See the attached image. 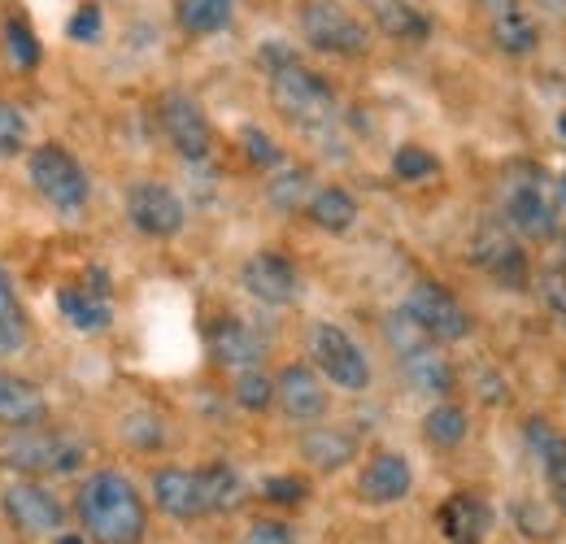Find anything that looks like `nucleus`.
I'll return each mask as SVG.
<instances>
[{
    "mask_svg": "<svg viewBox=\"0 0 566 544\" xmlns=\"http://www.w3.org/2000/svg\"><path fill=\"white\" fill-rule=\"evenodd\" d=\"M78 523L96 544H140L148 532L140 488L123 471H96L78 488Z\"/></svg>",
    "mask_w": 566,
    "mask_h": 544,
    "instance_id": "1",
    "label": "nucleus"
},
{
    "mask_svg": "<svg viewBox=\"0 0 566 544\" xmlns=\"http://www.w3.org/2000/svg\"><path fill=\"white\" fill-rule=\"evenodd\" d=\"M271 101H275V109H280L283 118L292 127H301V132H323L340 114L332 83L323 74H314L310 66H301V62H292V66L271 74Z\"/></svg>",
    "mask_w": 566,
    "mask_h": 544,
    "instance_id": "2",
    "label": "nucleus"
},
{
    "mask_svg": "<svg viewBox=\"0 0 566 544\" xmlns=\"http://www.w3.org/2000/svg\"><path fill=\"white\" fill-rule=\"evenodd\" d=\"M384 336H388L397 362H401V375H406L415 388H423V393H449V388H453V366H449V357L440 353V344L431 341L406 310L388 314Z\"/></svg>",
    "mask_w": 566,
    "mask_h": 544,
    "instance_id": "3",
    "label": "nucleus"
},
{
    "mask_svg": "<svg viewBox=\"0 0 566 544\" xmlns=\"http://www.w3.org/2000/svg\"><path fill=\"white\" fill-rule=\"evenodd\" d=\"M558 192L554 184L536 170V166H523L510 175L505 184V222L514 236H527V240H549L558 231Z\"/></svg>",
    "mask_w": 566,
    "mask_h": 544,
    "instance_id": "4",
    "label": "nucleus"
},
{
    "mask_svg": "<svg viewBox=\"0 0 566 544\" xmlns=\"http://www.w3.org/2000/svg\"><path fill=\"white\" fill-rule=\"evenodd\" d=\"M0 462L27 475H71L83 462V444L62 436V431H44V427H27L0 440Z\"/></svg>",
    "mask_w": 566,
    "mask_h": 544,
    "instance_id": "5",
    "label": "nucleus"
},
{
    "mask_svg": "<svg viewBox=\"0 0 566 544\" xmlns=\"http://www.w3.org/2000/svg\"><path fill=\"white\" fill-rule=\"evenodd\" d=\"M301 35L310 40V49L332 53V57H361L370 49L366 22L349 13L340 0H310L301 9Z\"/></svg>",
    "mask_w": 566,
    "mask_h": 544,
    "instance_id": "6",
    "label": "nucleus"
},
{
    "mask_svg": "<svg viewBox=\"0 0 566 544\" xmlns=\"http://www.w3.org/2000/svg\"><path fill=\"white\" fill-rule=\"evenodd\" d=\"M27 175H31L35 192L53 205L57 213H78L87 205V175H83L78 157H74L71 148H62V144H40L31 153Z\"/></svg>",
    "mask_w": 566,
    "mask_h": 544,
    "instance_id": "7",
    "label": "nucleus"
},
{
    "mask_svg": "<svg viewBox=\"0 0 566 544\" xmlns=\"http://www.w3.org/2000/svg\"><path fill=\"white\" fill-rule=\"evenodd\" d=\"M310 357H314V370L323 379H332L336 388H345V393H366L370 388V362L357 348L354 336H345L340 327L318 323L310 332Z\"/></svg>",
    "mask_w": 566,
    "mask_h": 544,
    "instance_id": "8",
    "label": "nucleus"
},
{
    "mask_svg": "<svg viewBox=\"0 0 566 544\" xmlns=\"http://www.w3.org/2000/svg\"><path fill=\"white\" fill-rule=\"evenodd\" d=\"M401 310H406L436 344H458L471 336V314L462 310V301H458L453 292H444L440 283H431V279H419V283L410 287V296H406Z\"/></svg>",
    "mask_w": 566,
    "mask_h": 544,
    "instance_id": "9",
    "label": "nucleus"
},
{
    "mask_svg": "<svg viewBox=\"0 0 566 544\" xmlns=\"http://www.w3.org/2000/svg\"><path fill=\"white\" fill-rule=\"evenodd\" d=\"M0 510H4V523L22 536H53L62 532V505L49 488L31 483V479H18L0 492Z\"/></svg>",
    "mask_w": 566,
    "mask_h": 544,
    "instance_id": "10",
    "label": "nucleus"
},
{
    "mask_svg": "<svg viewBox=\"0 0 566 544\" xmlns=\"http://www.w3.org/2000/svg\"><path fill=\"white\" fill-rule=\"evenodd\" d=\"M157 118H161V132H166L170 148H175L179 157H188V161H201V157H210V148H213L210 118H206V109H201L192 96H184V92H170V96L161 101Z\"/></svg>",
    "mask_w": 566,
    "mask_h": 544,
    "instance_id": "11",
    "label": "nucleus"
},
{
    "mask_svg": "<svg viewBox=\"0 0 566 544\" xmlns=\"http://www.w3.org/2000/svg\"><path fill=\"white\" fill-rule=\"evenodd\" d=\"M471 258H475L480 271L493 274L501 287H527V253L518 249V240L505 222H484L475 231Z\"/></svg>",
    "mask_w": 566,
    "mask_h": 544,
    "instance_id": "12",
    "label": "nucleus"
},
{
    "mask_svg": "<svg viewBox=\"0 0 566 544\" xmlns=\"http://www.w3.org/2000/svg\"><path fill=\"white\" fill-rule=\"evenodd\" d=\"M127 218L136 222V231L153 236V240H170L184 231L188 222V209L184 201L166 188V184H136L127 192Z\"/></svg>",
    "mask_w": 566,
    "mask_h": 544,
    "instance_id": "13",
    "label": "nucleus"
},
{
    "mask_svg": "<svg viewBox=\"0 0 566 544\" xmlns=\"http://www.w3.org/2000/svg\"><path fill=\"white\" fill-rule=\"evenodd\" d=\"M275 401L292 422H318L327 414V384L314 366L292 362L275 375Z\"/></svg>",
    "mask_w": 566,
    "mask_h": 544,
    "instance_id": "14",
    "label": "nucleus"
},
{
    "mask_svg": "<svg viewBox=\"0 0 566 544\" xmlns=\"http://www.w3.org/2000/svg\"><path fill=\"white\" fill-rule=\"evenodd\" d=\"M101 279H105V274H92V279H83V283L57 287V310H62V318L71 323L74 332H83V336H96V332H105V327L114 323L109 287H105Z\"/></svg>",
    "mask_w": 566,
    "mask_h": 544,
    "instance_id": "15",
    "label": "nucleus"
},
{
    "mask_svg": "<svg viewBox=\"0 0 566 544\" xmlns=\"http://www.w3.org/2000/svg\"><path fill=\"white\" fill-rule=\"evenodd\" d=\"M240 283L249 296H258L262 305H287L301 292V274L283 253H253L240 266Z\"/></svg>",
    "mask_w": 566,
    "mask_h": 544,
    "instance_id": "16",
    "label": "nucleus"
},
{
    "mask_svg": "<svg viewBox=\"0 0 566 544\" xmlns=\"http://www.w3.org/2000/svg\"><path fill=\"white\" fill-rule=\"evenodd\" d=\"M153 501L161 514L170 519H206V488H201V471H188V467H161L153 471Z\"/></svg>",
    "mask_w": 566,
    "mask_h": 544,
    "instance_id": "17",
    "label": "nucleus"
},
{
    "mask_svg": "<svg viewBox=\"0 0 566 544\" xmlns=\"http://www.w3.org/2000/svg\"><path fill=\"white\" fill-rule=\"evenodd\" d=\"M410 488H415V471H410V462H406L401 453H392V449L375 453V458L361 467V475H357V496L370 501V505H397V501L410 496Z\"/></svg>",
    "mask_w": 566,
    "mask_h": 544,
    "instance_id": "18",
    "label": "nucleus"
},
{
    "mask_svg": "<svg viewBox=\"0 0 566 544\" xmlns=\"http://www.w3.org/2000/svg\"><path fill=\"white\" fill-rule=\"evenodd\" d=\"M436 523H440L449 544H480L493 527V505L484 496H475V492H453L436 510Z\"/></svg>",
    "mask_w": 566,
    "mask_h": 544,
    "instance_id": "19",
    "label": "nucleus"
},
{
    "mask_svg": "<svg viewBox=\"0 0 566 544\" xmlns=\"http://www.w3.org/2000/svg\"><path fill=\"white\" fill-rule=\"evenodd\" d=\"M44 422H49V397L22 375H0V427L27 431Z\"/></svg>",
    "mask_w": 566,
    "mask_h": 544,
    "instance_id": "20",
    "label": "nucleus"
},
{
    "mask_svg": "<svg viewBox=\"0 0 566 544\" xmlns=\"http://www.w3.org/2000/svg\"><path fill=\"white\" fill-rule=\"evenodd\" d=\"M210 348H213V362L227 366V370H253L262 362V341L240 323V318H218L210 327Z\"/></svg>",
    "mask_w": 566,
    "mask_h": 544,
    "instance_id": "21",
    "label": "nucleus"
},
{
    "mask_svg": "<svg viewBox=\"0 0 566 544\" xmlns=\"http://www.w3.org/2000/svg\"><path fill=\"white\" fill-rule=\"evenodd\" d=\"M493 44L510 57H532L541 49V27L536 18L518 4V9H505V13H493Z\"/></svg>",
    "mask_w": 566,
    "mask_h": 544,
    "instance_id": "22",
    "label": "nucleus"
},
{
    "mask_svg": "<svg viewBox=\"0 0 566 544\" xmlns=\"http://www.w3.org/2000/svg\"><path fill=\"white\" fill-rule=\"evenodd\" d=\"M523 440L527 453L536 458V467L545 471V479H558L566 471V431L554 427L549 418H527L523 422Z\"/></svg>",
    "mask_w": 566,
    "mask_h": 544,
    "instance_id": "23",
    "label": "nucleus"
},
{
    "mask_svg": "<svg viewBox=\"0 0 566 544\" xmlns=\"http://www.w3.org/2000/svg\"><path fill=\"white\" fill-rule=\"evenodd\" d=\"M375 4V22L384 35L392 40H410V44H423L431 35V18L423 9H415L410 0H370Z\"/></svg>",
    "mask_w": 566,
    "mask_h": 544,
    "instance_id": "24",
    "label": "nucleus"
},
{
    "mask_svg": "<svg viewBox=\"0 0 566 544\" xmlns=\"http://www.w3.org/2000/svg\"><path fill=\"white\" fill-rule=\"evenodd\" d=\"M27 341H31L27 310H22L18 292H13V279H9V271L0 266V357L22 353V348H27Z\"/></svg>",
    "mask_w": 566,
    "mask_h": 544,
    "instance_id": "25",
    "label": "nucleus"
},
{
    "mask_svg": "<svg viewBox=\"0 0 566 544\" xmlns=\"http://www.w3.org/2000/svg\"><path fill=\"white\" fill-rule=\"evenodd\" d=\"M175 18L188 35H218L235 18V0H179Z\"/></svg>",
    "mask_w": 566,
    "mask_h": 544,
    "instance_id": "26",
    "label": "nucleus"
},
{
    "mask_svg": "<svg viewBox=\"0 0 566 544\" xmlns=\"http://www.w3.org/2000/svg\"><path fill=\"white\" fill-rule=\"evenodd\" d=\"M305 213H310L323 231L340 236V231H349V227L357 222V201L345 192V188H318V192L305 201Z\"/></svg>",
    "mask_w": 566,
    "mask_h": 544,
    "instance_id": "27",
    "label": "nucleus"
},
{
    "mask_svg": "<svg viewBox=\"0 0 566 544\" xmlns=\"http://www.w3.org/2000/svg\"><path fill=\"white\" fill-rule=\"evenodd\" d=\"M0 40H4V57L18 70H35L44 62V49H40V35L31 31L27 13H4L0 22Z\"/></svg>",
    "mask_w": 566,
    "mask_h": 544,
    "instance_id": "28",
    "label": "nucleus"
},
{
    "mask_svg": "<svg viewBox=\"0 0 566 544\" xmlns=\"http://www.w3.org/2000/svg\"><path fill=\"white\" fill-rule=\"evenodd\" d=\"M201 488H206V510L210 514H231L244 501V479L235 475L227 462L201 467Z\"/></svg>",
    "mask_w": 566,
    "mask_h": 544,
    "instance_id": "29",
    "label": "nucleus"
},
{
    "mask_svg": "<svg viewBox=\"0 0 566 544\" xmlns=\"http://www.w3.org/2000/svg\"><path fill=\"white\" fill-rule=\"evenodd\" d=\"M305 458H310L318 471H340V467L354 458V436L332 431V427H318V431L305 436Z\"/></svg>",
    "mask_w": 566,
    "mask_h": 544,
    "instance_id": "30",
    "label": "nucleus"
},
{
    "mask_svg": "<svg viewBox=\"0 0 566 544\" xmlns=\"http://www.w3.org/2000/svg\"><path fill=\"white\" fill-rule=\"evenodd\" d=\"M423 436L436 449H458L467 440V414L458 406H436L423 418Z\"/></svg>",
    "mask_w": 566,
    "mask_h": 544,
    "instance_id": "31",
    "label": "nucleus"
},
{
    "mask_svg": "<svg viewBox=\"0 0 566 544\" xmlns=\"http://www.w3.org/2000/svg\"><path fill=\"white\" fill-rule=\"evenodd\" d=\"M266 197H271V205H275V209H283V213H292V209H305V201H310V170H301V166H292V170H280V175L271 179Z\"/></svg>",
    "mask_w": 566,
    "mask_h": 544,
    "instance_id": "32",
    "label": "nucleus"
},
{
    "mask_svg": "<svg viewBox=\"0 0 566 544\" xmlns=\"http://www.w3.org/2000/svg\"><path fill=\"white\" fill-rule=\"evenodd\" d=\"M392 175L397 179H406V184H423L431 175H440V161L419 148V144H406V148H397V157H392Z\"/></svg>",
    "mask_w": 566,
    "mask_h": 544,
    "instance_id": "33",
    "label": "nucleus"
},
{
    "mask_svg": "<svg viewBox=\"0 0 566 544\" xmlns=\"http://www.w3.org/2000/svg\"><path fill=\"white\" fill-rule=\"evenodd\" d=\"M235 401L244 409H266L271 401H275V379H266L258 366L253 370H240V379H235Z\"/></svg>",
    "mask_w": 566,
    "mask_h": 544,
    "instance_id": "34",
    "label": "nucleus"
},
{
    "mask_svg": "<svg viewBox=\"0 0 566 544\" xmlns=\"http://www.w3.org/2000/svg\"><path fill=\"white\" fill-rule=\"evenodd\" d=\"M27 136H31L27 114H22L18 105L0 101V157H18V153L27 148Z\"/></svg>",
    "mask_w": 566,
    "mask_h": 544,
    "instance_id": "35",
    "label": "nucleus"
},
{
    "mask_svg": "<svg viewBox=\"0 0 566 544\" xmlns=\"http://www.w3.org/2000/svg\"><path fill=\"white\" fill-rule=\"evenodd\" d=\"M240 144H244L249 161H253V166H262V170H275V166L283 161L280 144L266 136V132H258V127H244V132H240Z\"/></svg>",
    "mask_w": 566,
    "mask_h": 544,
    "instance_id": "36",
    "label": "nucleus"
},
{
    "mask_svg": "<svg viewBox=\"0 0 566 544\" xmlns=\"http://www.w3.org/2000/svg\"><path fill=\"white\" fill-rule=\"evenodd\" d=\"M101 31H105L101 4H78V9L71 13V22H66V35H71L74 44H96Z\"/></svg>",
    "mask_w": 566,
    "mask_h": 544,
    "instance_id": "37",
    "label": "nucleus"
},
{
    "mask_svg": "<svg viewBox=\"0 0 566 544\" xmlns=\"http://www.w3.org/2000/svg\"><path fill=\"white\" fill-rule=\"evenodd\" d=\"M266 501H280V505H296V501H305L310 496V483L305 479H296V475H275V479H266Z\"/></svg>",
    "mask_w": 566,
    "mask_h": 544,
    "instance_id": "38",
    "label": "nucleus"
},
{
    "mask_svg": "<svg viewBox=\"0 0 566 544\" xmlns=\"http://www.w3.org/2000/svg\"><path fill=\"white\" fill-rule=\"evenodd\" d=\"M240 544H296V536H292V527L280 523V519H258V523L244 532Z\"/></svg>",
    "mask_w": 566,
    "mask_h": 544,
    "instance_id": "39",
    "label": "nucleus"
},
{
    "mask_svg": "<svg viewBox=\"0 0 566 544\" xmlns=\"http://www.w3.org/2000/svg\"><path fill=\"white\" fill-rule=\"evenodd\" d=\"M541 287H545V301H549V310H554V314H558V318L566 323V266H558V271L545 274V283H541Z\"/></svg>",
    "mask_w": 566,
    "mask_h": 544,
    "instance_id": "40",
    "label": "nucleus"
},
{
    "mask_svg": "<svg viewBox=\"0 0 566 544\" xmlns=\"http://www.w3.org/2000/svg\"><path fill=\"white\" fill-rule=\"evenodd\" d=\"M292 62H301L287 44H262L258 49V66L266 70V74H275V70H283V66H292Z\"/></svg>",
    "mask_w": 566,
    "mask_h": 544,
    "instance_id": "41",
    "label": "nucleus"
},
{
    "mask_svg": "<svg viewBox=\"0 0 566 544\" xmlns=\"http://www.w3.org/2000/svg\"><path fill=\"white\" fill-rule=\"evenodd\" d=\"M489 13H505V9H518V0H480Z\"/></svg>",
    "mask_w": 566,
    "mask_h": 544,
    "instance_id": "42",
    "label": "nucleus"
},
{
    "mask_svg": "<svg viewBox=\"0 0 566 544\" xmlns=\"http://www.w3.org/2000/svg\"><path fill=\"white\" fill-rule=\"evenodd\" d=\"M545 13H554V18H566V0H536Z\"/></svg>",
    "mask_w": 566,
    "mask_h": 544,
    "instance_id": "43",
    "label": "nucleus"
},
{
    "mask_svg": "<svg viewBox=\"0 0 566 544\" xmlns=\"http://www.w3.org/2000/svg\"><path fill=\"white\" fill-rule=\"evenodd\" d=\"M549 483H554V496H558V505L566 510V471L558 479H549Z\"/></svg>",
    "mask_w": 566,
    "mask_h": 544,
    "instance_id": "44",
    "label": "nucleus"
},
{
    "mask_svg": "<svg viewBox=\"0 0 566 544\" xmlns=\"http://www.w3.org/2000/svg\"><path fill=\"white\" fill-rule=\"evenodd\" d=\"M53 544H87L83 536H74V532H53Z\"/></svg>",
    "mask_w": 566,
    "mask_h": 544,
    "instance_id": "45",
    "label": "nucleus"
},
{
    "mask_svg": "<svg viewBox=\"0 0 566 544\" xmlns=\"http://www.w3.org/2000/svg\"><path fill=\"white\" fill-rule=\"evenodd\" d=\"M558 205H563V209H566V175H563V179H558Z\"/></svg>",
    "mask_w": 566,
    "mask_h": 544,
    "instance_id": "46",
    "label": "nucleus"
},
{
    "mask_svg": "<svg viewBox=\"0 0 566 544\" xmlns=\"http://www.w3.org/2000/svg\"><path fill=\"white\" fill-rule=\"evenodd\" d=\"M558 132H563V139H566V114L558 118Z\"/></svg>",
    "mask_w": 566,
    "mask_h": 544,
    "instance_id": "47",
    "label": "nucleus"
},
{
    "mask_svg": "<svg viewBox=\"0 0 566 544\" xmlns=\"http://www.w3.org/2000/svg\"><path fill=\"white\" fill-rule=\"evenodd\" d=\"M563 249H566V244H563Z\"/></svg>",
    "mask_w": 566,
    "mask_h": 544,
    "instance_id": "48",
    "label": "nucleus"
}]
</instances>
